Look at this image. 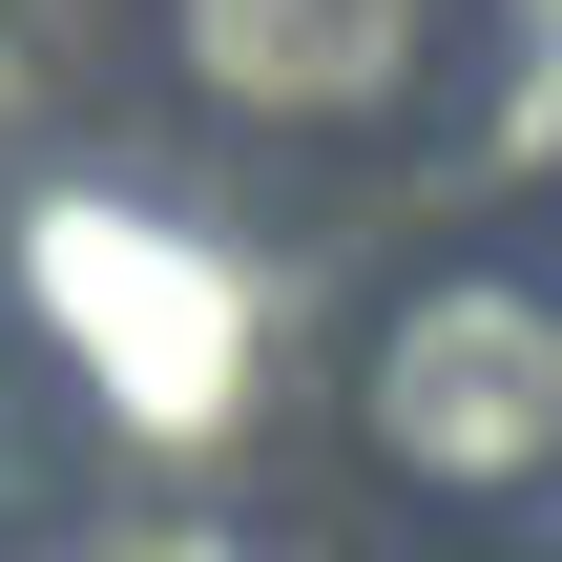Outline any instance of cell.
I'll return each instance as SVG.
<instances>
[{
	"instance_id": "obj_1",
	"label": "cell",
	"mask_w": 562,
	"mask_h": 562,
	"mask_svg": "<svg viewBox=\"0 0 562 562\" xmlns=\"http://www.w3.org/2000/svg\"><path fill=\"white\" fill-rule=\"evenodd\" d=\"M355 438L417 480V501H542L562 480V271H501V250H459V271H417L396 313H375V375H355Z\"/></svg>"
},
{
	"instance_id": "obj_2",
	"label": "cell",
	"mask_w": 562,
	"mask_h": 562,
	"mask_svg": "<svg viewBox=\"0 0 562 562\" xmlns=\"http://www.w3.org/2000/svg\"><path fill=\"white\" fill-rule=\"evenodd\" d=\"M188 83L209 104H271V125H355L438 63V0H167Z\"/></svg>"
}]
</instances>
